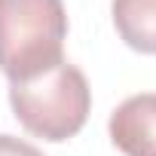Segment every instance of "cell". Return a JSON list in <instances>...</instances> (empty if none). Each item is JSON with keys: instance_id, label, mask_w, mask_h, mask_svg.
<instances>
[{"instance_id": "1", "label": "cell", "mask_w": 156, "mask_h": 156, "mask_svg": "<svg viewBox=\"0 0 156 156\" xmlns=\"http://www.w3.org/2000/svg\"><path fill=\"white\" fill-rule=\"evenodd\" d=\"M67 12L61 0H0V70L25 83L64 61Z\"/></svg>"}, {"instance_id": "4", "label": "cell", "mask_w": 156, "mask_h": 156, "mask_svg": "<svg viewBox=\"0 0 156 156\" xmlns=\"http://www.w3.org/2000/svg\"><path fill=\"white\" fill-rule=\"evenodd\" d=\"M110 16L126 46L156 55V0H113Z\"/></svg>"}, {"instance_id": "3", "label": "cell", "mask_w": 156, "mask_h": 156, "mask_svg": "<svg viewBox=\"0 0 156 156\" xmlns=\"http://www.w3.org/2000/svg\"><path fill=\"white\" fill-rule=\"evenodd\" d=\"M107 132L119 153L156 156V92H138L116 104Z\"/></svg>"}, {"instance_id": "5", "label": "cell", "mask_w": 156, "mask_h": 156, "mask_svg": "<svg viewBox=\"0 0 156 156\" xmlns=\"http://www.w3.org/2000/svg\"><path fill=\"white\" fill-rule=\"evenodd\" d=\"M0 156H43V150L16 135H0Z\"/></svg>"}, {"instance_id": "2", "label": "cell", "mask_w": 156, "mask_h": 156, "mask_svg": "<svg viewBox=\"0 0 156 156\" xmlns=\"http://www.w3.org/2000/svg\"><path fill=\"white\" fill-rule=\"evenodd\" d=\"M9 104L25 132L58 144L86 126L92 110V89L76 64L61 61L34 80L12 83Z\"/></svg>"}]
</instances>
